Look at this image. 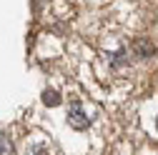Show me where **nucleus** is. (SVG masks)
Segmentation results:
<instances>
[{
  "instance_id": "nucleus-1",
  "label": "nucleus",
  "mask_w": 158,
  "mask_h": 155,
  "mask_svg": "<svg viewBox=\"0 0 158 155\" xmlns=\"http://www.w3.org/2000/svg\"><path fill=\"white\" fill-rule=\"evenodd\" d=\"M68 123L73 125V128H78V130H83V128H88V115L83 113V108L81 105H73L70 108V115H68Z\"/></svg>"
},
{
  "instance_id": "nucleus-2",
  "label": "nucleus",
  "mask_w": 158,
  "mask_h": 155,
  "mask_svg": "<svg viewBox=\"0 0 158 155\" xmlns=\"http://www.w3.org/2000/svg\"><path fill=\"white\" fill-rule=\"evenodd\" d=\"M133 48H135V53L141 55V58H148V55L153 53V45H151L148 40H135V45H133Z\"/></svg>"
},
{
  "instance_id": "nucleus-3",
  "label": "nucleus",
  "mask_w": 158,
  "mask_h": 155,
  "mask_svg": "<svg viewBox=\"0 0 158 155\" xmlns=\"http://www.w3.org/2000/svg\"><path fill=\"white\" fill-rule=\"evenodd\" d=\"M0 155H15L13 140L8 138V135H0Z\"/></svg>"
},
{
  "instance_id": "nucleus-4",
  "label": "nucleus",
  "mask_w": 158,
  "mask_h": 155,
  "mask_svg": "<svg viewBox=\"0 0 158 155\" xmlns=\"http://www.w3.org/2000/svg\"><path fill=\"white\" fill-rule=\"evenodd\" d=\"M28 155H50V148L48 145H33L28 150Z\"/></svg>"
},
{
  "instance_id": "nucleus-5",
  "label": "nucleus",
  "mask_w": 158,
  "mask_h": 155,
  "mask_svg": "<svg viewBox=\"0 0 158 155\" xmlns=\"http://www.w3.org/2000/svg\"><path fill=\"white\" fill-rule=\"evenodd\" d=\"M45 103H48V105H58V103H60V98H58L55 93H45Z\"/></svg>"
}]
</instances>
